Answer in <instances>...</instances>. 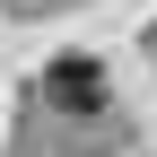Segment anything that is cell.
Returning a JSON list of instances; mask_svg holds the SVG:
<instances>
[{"label":"cell","instance_id":"cell-1","mask_svg":"<svg viewBox=\"0 0 157 157\" xmlns=\"http://www.w3.org/2000/svg\"><path fill=\"white\" fill-rule=\"evenodd\" d=\"M52 96H61L70 113H96V105H105V70L70 52V61H52Z\"/></svg>","mask_w":157,"mask_h":157}]
</instances>
